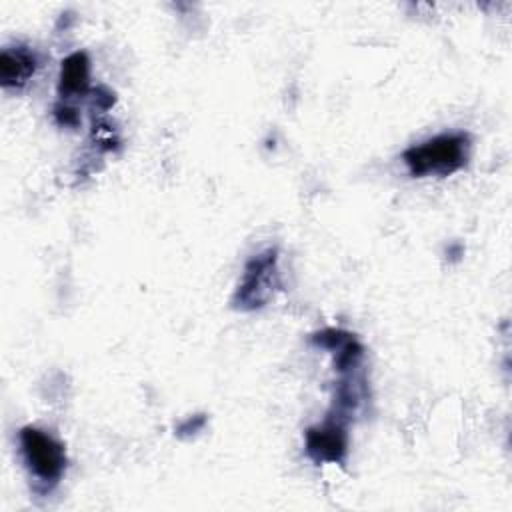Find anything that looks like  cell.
Instances as JSON below:
<instances>
[{"label":"cell","mask_w":512,"mask_h":512,"mask_svg":"<svg viewBox=\"0 0 512 512\" xmlns=\"http://www.w3.org/2000/svg\"><path fill=\"white\" fill-rule=\"evenodd\" d=\"M470 148L472 138L468 132H442L406 148L402 162L414 178H444L466 168Z\"/></svg>","instance_id":"obj_1"},{"label":"cell","mask_w":512,"mask_h":512,"mask_svg":"<svg viewBox=\"0 0 512 512\" xmlns=\"http://www.w3.org/2000/svg\"><path fill=\"white\" fill-rule=\"evenodd\" d=\"M278 262V248H264L246 260L240 282L232 294V306L236 310H260L276 296L282 288Z\"/></svg>","instance_id":"obj_2"},{"label":"cell","mask_w":512,"mask_h":512,"mask_svg":"<svg viewBox=\"0 0 512 512\" xmlns=\"http://www.w3.org/2000/svg\"><path fill=\"white\" fill-rule=\"evenodd\" d=\"M18 446L22 462L34 482L44 490H52L66 472L68 458L64 444L42 428L24 426L18 432Z\"/></svg>","instance_id":"obj_3"},{"label":"cell","mask_w":512,"mask_h":512,"mask_svg":"<svg viewBox=\"0 0 512 512\" xmlns=\"http://www.w3.org/2000/svg\"><path fill=\"white\" fill-rule=\"evenodd\" d=\"M350 448L346 422L326 414V418L304 432V450L314 464H344Z\"/></svg>","instance_id":"obj_4"},{"label":"cell","mask_w":512,"mask_h":512,"mask_svg":"<svg viewBox=\"0 0 512 512\" xmlns=\"http://www.w3.org/2000/svg\"><path fill=\"white\" fill-rule=\"evenodd\" d=\"M38 70V56L24 44L6 46L0 52V86L4 90H22Z\"/></svg>","instance_id":"obj_5"},{"label":"cell","mask_w":512,"mask_h":512,"mask_svg":"<svg viewBox=\"0 0 512 512\" xmlns=\"http://www.w3.org/2000/svg\"><path fill=\"white\" fill-rule=\"evenodd\" d=\"M90 88V58L84 50H76L68 54L60 62L58 72V96L62 102L84 98Z\"/></svg>","instance_id":"obj_6"},{"label":"cell","mask_w":512,"mask_h":512,"mask_svg":"<svg viewBox=\"0 0 512 512\" xmlns=\"http://www.w3.org/2000/svg\"><path fill=\"white\" fill-rule=\"evenodd\" d=\"M52 114H54L56 124L66 126V128H74V126H78V122H80V114H78L76 106H72L70 102L58 100V102L54 104V108H52Z\"/></svg>","instance_id":"obj_7"},{"label":"cell","mask_w":512,"mask_h":512,"mask_svg":"<svg viewBox=\"0 0 512 512\" xmlns=\"http://www.w3.org/2000/svg\"><path fill=\"white\" fill-rule=\"evenodd\" d=\"M204 424H206V418L202 416V414H196V416H190V418H186L178 428H176V434L178 436H186V434H196V432H200L202 428H204Z\"/></svg>","instance_id":"obj_8"}]
</instances>
